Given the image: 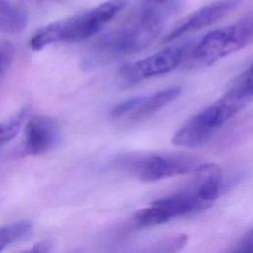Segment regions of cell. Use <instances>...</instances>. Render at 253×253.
Here are the masks:
<instances>
[{
  "mask_svg": "<svg viewBox=\"0 0 253 253\" xmlns=\"http://www.w3.org/2000/svg\"><path fill=\"white\" fill-rule=\"evenodd\" d=\"M179 6L180 0H145L131 21L102 36L85 51L82 70H94L144 49L161 34Z\"/></svg>",
  "mask_w": 253,
  "mask_h": 253,
  "instance_id": "1",
  "label": "cell"
},
{
  "mask_svg": "<svg viewBox=\"0 0 253 253\" xmlns=\"http://www.w3.org/2000/svg\"><path fill=\"white\" fill-rule=\"evenodd\" d=\"M128 0H108L77 15L50 23L41 28L31 39V47L39 50L57 42H78L97 34L118 15Z\"/></svg>",
  "mask_w": 253,
  "mask_h": 253,
  "instance_id": "2",
  "label": "cell"
},
{
  "mask_svg": "<svg viewBox=\"0 0 253 253\" xmlns=\"http://www.w3.org/2000/svg\"><path fill=\"white\" fill-rule=\"evenodd\" d=\"M249 101L232 89L189 119L173 135L172 142L181 147H197L209 141Z\"/></svg>",
  "mask_w": 253,
  "mask_h": 253,
  "instance_id": "3",
  "label": "cell"
},
{
  "mask_svg": "<svg viewBox=\"0 0 253 253\" xmlns=\"http://www.w3.org/2000/svg\"><path fill=\"white\" fill-rule=\"evenodd\" d=\"M253 43V12L237 22L213 30L191 47L185 60L189 68L209 66Z\"/></svg>",
  "mask_w": 253,
  "mask_h": 253,
  "instance_id": "4",
  "label": "cell"
},
{
  "mask_svg": "<svg viewBox=\"0 0 253 253\" xmlns=\"http://www.w3.org/2000/svg\"><path fill=\"white\" fill-rule=\"evenodd\" d=\"M212 203L201 180L194 175V179L188 186L155 200L149 207L137 211L132 219L140 227L158 225L176 217L200 211Z\"/></svg>",
  "mask_w": 253,
  "mask_h": 253,
  "instance_id": "5",
  "label": "cell"
},
{
  "mask_svg": "<svg viewBox=\"0 0 253 253\" xmlns=\"http://www.w3.org/2000/svg\"><path fill=\"white\" fill-rule=\"evenodd\" d=\"M201 164L197 157L186 153L130 154L118 161L121 168L143 182L194 173Z\"/></svg>",
  "mask_w": 253,
  "mask_h": 253,
  "instance_id": "6",
  "label": "cell"
},
{
  "mask_svg": "<svg viewBox=\"0 0 253 253\" xmlns=\"http://www.w3.org/2000/svg\"><path fill=\"white\" fill-rule=\"evenodd\" d=\"M192 46V43L171 45L147 57L127 63L120 69V80L128 86L168 73L185 62Z\"/></svg>",
  "mask_w": 253,
  "mask_h": 253,
  "instance_id": "7",
  "label": "cell"
},
{
  "mask_svg": "<svg viewBox=\"0 0 253 253\" xmlns=\"http://www.w3.org/2000/svg\"><path fill=\"white\" fill-rule=\"evenodd\" d=\"M180 92V87H170L147 96L126 99L112 109L111 116L114 119L126 118L133 122L146 119L175 100Z\"/></svg>",
  "mask_w": 253,
  "mask_h": 253,
  "instance_id": "8",
  "label": "cell"
},
{
  "mask_svg": "<svg viewBox=\"0 0 253 253\" xmlns=\"http://www.w3.org/2000/svg\"><path fill=\"white\" fill-rule=\"evenodd\" d=\"M239 0H217L195 11L185 18L165 38L164 42L174 41L182 36L198 32L218 22L233 11Z\"/></svg>",
  "mask_w": 253,
  "mask_h": 253,
  "instance_id": "9",
  "label": "cell"
},
{
  "mask_svg": "<svg viewBox=\"0 0 253 253\" xmlns=\"http://www.w3.org/2000/svg\"><path fill=\"white\" fill-rule=\"evenodd\" d=\"M60 139V128L55 120L46 116L31 118L25 129V150L41 155L54 148Z\"/></svg>",
  "mask_w": 253,
  "mask_h": 253,
  "instance_id": "10",
  "label": "cell"
},
{
  "mask_svg": "<svg viewBox=\"0 0 253 253\" xmlns=\"http://www.w3.org/2000/svg\"><path fill=\"white\" fill-rule=\"evenodd\" d=\"M28 22L26 12L9 0H0V32L18 34Z\"/></svg>",
  "mask_w": 253,
  "mask_h": 253,
  "instance_id": "11",
  "label": "cell"
},
{
  "mask_svg": "<svg viewBox=\"0 0 253 253\" xmlns=\"http://www.w3.org/2000/svg\"><path fill=\"white\" fill-rule=\"evenodd\" d=\"M33 233V224L29 220H18L0 227V251L5 247L23 241Z\"/></svg>",
  "mask_w": 253,
  "mask_h": 253,
  "instance_id": "12",
  "label": "cell"
},
{
  "mask_svg": "<svg viewBox=\"0 0 253 253\" xmlns=\"http://www.w3.org/2000/svg\"><path fill=\"white\" fill-rule=\"evenodd\" d=\"M229 88L248 101L253 99V63L234 79Z\"/></svg>",
  "mask_w": 253,
  "mask_h": 253,
  "instance_id": "13",
  "label": "cell"
},
{
  "mask_svg": "<svg viewBox=\"0 0 253 253\" xmlns=\"http://www.w3.org/2000/svg\"><path fill=\"white\" fill-rule=\"evenodd\" d=\"M24 114L25 112L21 113L19 116L13 119L0 123V146L12 140L18 134L22 121L25 117Z\"/></svg>",
  "mask_w": 253,
  "mask_h": 253,
  "instance_id": "14",
  "label": "cell"
},
{
  "mask_svg": "<svg viewBox=\"0 0 253 253\" xmlns=\"http://www.w3.org/2000/svg\"><path fill=\"white\" fill-rule=\"evenodd\" d=\"M15 53V47L12 42L6 40L0 41V77L10 66Z\"/></svg>",
  "mask_w": 253,
  "mask_h": 253,
  "instance_id": "15",
  "label": "cell"
},
{
  "mask_svg": "<svg viewBox=\"0 0 253 253\" xmlns=\"http://www.w3.org/2000/svg\"><path fill=\"white\" fill-rule=\"evenodd\" d=\"M239 252H253V229L245 234L236 248Z\"/></svg>",
  "mask_w": 253,
  "mask_h": 253,
  "instance_id": "16",
  "label": "cell"
},
{
  "mask_svg": "<svg viewBox=\"0 0 253 253\" xmlns=\"http://www.w3.org/2000/svg\"><path fill=\"white\" fill-rule=\"evenodd\" d=\"M51 250V243L48 240H41L33 245L32 251L34 252H49Z\"/></svg>",
  "mask_w": 253,
  "mask_h": 253,
  "instance_id": "17",
  "label": "cell"
},
{
  "mask_svg": "<svg viewBox=\"0 0 253 253\" xmlns=\"http://www.w3.org/2000/svg\"><path fill=\"white\" fill-rule=\"evenodd\" d=\"M42 1H45V2H62V1H65V0H42Z\"/></svg>",
  "mask_w": 253,
  "mask_h": 253,
  "instance_id": "18",
  "label": "cell"
}]
</instances>
